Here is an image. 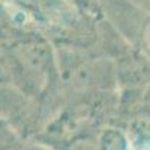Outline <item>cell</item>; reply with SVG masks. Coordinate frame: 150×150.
Masks as SVG:
<instances>
[{
    "label": "cell",
    "mask_w": 150,
    "mask_h": 150,
    "mask_svg": "<svg viewBox=\"0 0 150 150\" xmlns=\"http://www.w3.org/2000/svg\"><path fill=\"white\" fill-rule=\"evenodd\" d=\"M12 140H14V137H12L11 134H8V131H6L3 123H0V146H2V144H8Z\"/></svg>",
    "instance_id": "cell-1"
},
{
    "label": "cell",
    "mask_w": 150,
    "mask_h": 150,
    "mask_svg": "<svg viewBox=\"0 0 150 150\" xmlns=\"http://www.w3.org/2000/svg\"><path fill=\"white\" fill-rule=\"evenodd\" d=\"M149 99H150V93H149Z\"/></svg>",
    "instance_id": "cell-2"
}]
</instances>
